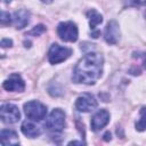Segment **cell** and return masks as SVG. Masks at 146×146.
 I'll use <instances>...</instances> for the list:
<instances>
[{
  "instance_id": "cell-1",
  "label": "cell",
  "mask_w": 146,
  "mask_h": 146,
  "mask_svg": "<svg viewBox=\"0 0 146 146\" xmlns=\"http://www.w3.org/2000/svg\"><path fill=\"white\" fill-rule=\"evenodd\" d=\"M103 66V55L99 52L90 51L80 58L76 63L72 74V81L78 84L92 86L102 76Z\"/></svg>"
},
{
  "instance_id": "cell-2",
  "label": "cell",
  "mask_w": 146,
  "mask_h": 146,
  "mask_svg": "<svg viewBox=\"0 0 146 146\" xmlns=\"http://www.w3.org/2000/svg\"><path fill=\"white\" fill-rule=\"evenodd\" d=\"M44 128L51 133H59L65 128V112L62 108H55L48 115Z\"/></svg>"
},
{
  "instance_id": "cell-3",
  "label": "cell",
  "mask_w": 146,
  "mask_h": 146,
  "mask_svg": "<svg viewBox=\"0 0 146 146\" xmlns=\"http://www.w3.org/2000/svg\"><path fill=\"white\" fill-rule=\"evenodd\" d=\"M24 113L30 120L41 121L47 115V107L38 100H31L24 104Z\"/></svg>"
},
{
  "instance_id": "cell-4",
  "label": "cell",
  "mask_w": 146,
  "mask_h": 146,
  "mask_svg": "<svg viewBox=\"0 0 146 146\" xmlns=\"http://www.w3.org/2000/svg\"><path fill=\"white\" fill-rule=\"evenodd\" d=\"M57 34L65 42H75L79 36V30L76 24L71 21L62 22L57 26Z\"/></svg>"
},
{
  "instance_id": "cell-5",
  "label": "cell",
  "mask_w": 146,
  "mask_h": 146,
  "mask_svg": "<svg viewBox=\"0 0 146 146\" xmlns=\"http://www.w3.org/2000/svg\"><path fill=\"white\" fill-rule=\"evenodd\" d=\"M72 55V49L63 47L58 43H52L48 50V60L50 64L56 65L66 60Z\"/></svg>"
},
{
  "instance_id": "cell-6",
  "label": "cell",
  "mask_w": 146,
  "mask_h": 146,
  "mask_svg": "<svg viewBox=\"0 0 146 146\" xmlns=\"http://www.w3.org/2000/svg\"><path fill=\"white\" fill-rule=\"evenodd\" d=\"M0 117L6 124H14L21 119V112L14 104H2L0 107Z\"/></svg>"
},
{
  "instance_id": "cell-7",
  "label": "cell",
  "mask_w": 146,
  "mask_h": 146,
  "mask_svg": "<svg viewBox=\"0 0 146 146\" xmlns=\"http://www.w3.org/2000/svg\"><path fill=\"white\" fill-rule=\"evenodd\" d=\"M97 106H98L97 100L95 99L94 96H91L89 94H84L82 96H79L75 100V108L82 113L91 112V111L96 110Z\"/></svg>"
},
{
  "instance_id": "cell-8",
  "label": "cell",
  "mask_w": 146,
  "mask_h": 146,
  "mask_svg": "<svg viewBox=\"0 0 146 146\" xmlns=\"http://www.w3.org/2000/svg\"><path fill=\"white\" fill-rule=\"evenodd\" d=\"M2 87L7 91L11 92H22L25 89V82L22 79V76L17 73H13L9 75L8 79H6L2 83Z\"/></svg>"
},
{
  "instance_id": "cell-9",
  "label": "cell",
  "mask_w": 146,
  "mask_h": 146,
  "mask_svg": "<svg viewBox=\"0 0 146 146\" xmlns=\"http://www.w3.org/2000/svg\"><path fill=\"white\" fill-rule=\"evenodd\" d=\"M108 122H110V113L107 112V110L102 108V110H98L91 117L90 128L94 132H97L102 130L104 127H106Z\"/></svg>"
},
{
  "instance_id": "cell-10",
  "label": "cell",
  "mask_w": 146,
  "mask_h": 146,
  "mask_svg": "<svg viewBox=\"0 0 146 146\" xmlns=\"http://www.w3.org/2000/svg\"><path fill=\"white\" fill-rule=\"evenodd\" d=\"M104 39L108 44H116L120 39V26L114 19L110 21L104 31Z\"/></svg>"
},
{
  "instance_id": "cell-11",
  "label": "cell",
  "mask_w": 146,
  "mask_h": 146,
  "mask_svg": "<svg viewBox=\"0 0 146 146\" xmlns=\"http://www.w3.org/2000/svg\"><path fill=\"white\" fill-rule=\"evenodd\" d=\"M21 130H22V132L26 137H30V138L39 137L41 135V132H42L40 125L34 123L33 120H25V121H23V123L21 125Z\"/></svg>"
},
{
  "instance_id": "cell-12",
  "label": "cell",
  "mask_w": 146,
  "mask_h": 146,
  "mask_svg": "<svg viewBox=\"0 0 146 146\" xmlns=\"http://www.w3.org/2000/svg\"><path fill=\"white\" fill-rule=\"evenodd\" d=\"M30 22V13L26 9H19L13 14V23L17 30L24 29Z\"/></svg>"
},
{
  "instance_id": "cell-13",
  "label": "cell",
  "mask_w": 146,
  "mask_h": 146,
  "mask_svg": "<svg viewBox=\"0 0 146 146\" xmlns=\"http://www.w3.org/2000/svg\"><path fill=\"white\" fill-rule=\"evenodd\" d=\"M0 140L2 146L9 145H19L17 133L11 129H3L0 132Z\"/></svg>"
},
{
  "instance_id": "cell-14",
  "label": "cell",
  "mask_w": 146,
  "mask_h": 146,
  "mask_svg": "<svg viewBox=\"0 0 146 146\" xmlns=\"http://www.w3.org/2000/svg\"><path fill=\"white\" fill-rule=\"evenodd\" d=\"M87 16L89 18V26H90L91 31H95L96 26L103 23V16L96 9H90L87 13Z\"/></svg>"
},
{
  "instance_id": "cell-15",
  "label": "cell",
  "mask_w": 146,
  "mask_h": 146,
  "mask_svg": "<svg viewBox=\"0 0 146 146\" xmlns=\"http://www.w3.org/2000/svg\"><path fill=\"white\" fill-rule=\"evenodd\" d=\"M137 131H145L146 130V108H141L140 111V119L135 124Z\"/></svg>"
},
{
  "instance_id": "cell-16",
  "label": "cell",
  "mask_w": 146,
  "mask_h": 146,
  "mask_svg": "<svg viewBox=\"0 0 146 146\" xmlns=\"http://www.w3.org/2000/svg\"><path fill=\"white\" fill-rule=\"evenodd\" d=\"M46 32V26L43 24H38L35 26L32 27V30H30L29 32H26V35H33V36H39L41 34H43Z\"/></svg>"
},
{
  "instance_id": "cell-17",
  "label": "cell",
  "mask_w": 146,
  "mask_h": 146,
  "mask_svg": "<svg viewBox=\"0 0 146 146\" xmlns=\"http://www.w3.org/2000/svg\"><path fill=\"white\" fill-rule=\"evenodd\" d=\"M0 23L2 26L10 25L13 23V15H10L7 11H1V17H0Z\"/></svg>"
},
{
  "instance_id": "cell-18",
  "label": "cell",
  "mask_w": 146,
  "mask_h": 146,
  "mask_svg": "<svg viewBox=\"0 0 146 146\" xmlns=\"http://www.w3.org/2000/svg\"><path fill=\"white\" fill-rule=\"evenodd\" d=\"M122 1L128 6H140L146 3V0H122Z\"/></svg>"
},
{
  "instance_id": "cell-19",
  "label": "cell",
  "mask_w": 146,
  "mask_h": 146,
  "mask_svg": "<svg viewBox=\"0 0 146 146\" xmlns=\"http://www.w3.org/2000/svg\"><path fill=\"white\" fill-rule=\"evenodd\" d=\"M0 46H1L2 48L11 47V46H13V40H11V39H7V38H5V39H2V40H1Z\"/></svg>"
},
{
  "instance_id": "cell-20",
  "label": "cell",
  "mask_w": 146,
  "mask_h": 146,
  "mask_svg": "<svg viewBox=\"0 0 146 146\" xmlns=\"http://www.w3.org/2000/svg\"><path fill=\"white\" fill-rule=\"evenodd\" d=\"M103 139H104L105 141H110V140L112 139V135H111V132H110V131H106V132L103 135Z\"/></svg>"
},
{
  "instance_id": "cell-21",
  "label": "cell",
  "mask_w": 146,
  "mask_h": 146,
  "mask_svg": "<svg viewBox=\"0 0 146 146\" xmlns=\"http://www.w3.org/2000/svg\"><path fill=\"white\" fill-rule=\"evenodd\" d=\"M67 145H86V143L84 141H79V140H72Z\"/></svg>"
},
{
  "instance_id": "cell-22",
  "label": "cell",
  "mask_w": 146,
  "mask_h": 146,
  "mask_svg": "<svg viewBox=\"0 0 146 146\" xmlns=\"http://www.w3.org/2000/svg\"><path fill=\"white\" fill-rule=\"evenodd\" d=\"M99 35H100V31H98V30H95V31H92V32H91V36H92V38H95V39H96V38H98Z\"/></svg>"
},
{
  "instance_id": "cell-23",
  "label": "cell",
  "mask_w": 146,
  "mask_h": 146,
  "mask_svg": "<svg viewBox=\"0 0 146 146\" xmlns=\"http://www.w3.org/2000/svg\"><path fill=\"white\" fill-rule=\"evenodd\" d=\"M40 1H42V2H44V3H50V2H52V0H40Z\"/></svg>"
},
{
  "instance_id": "cell-24",
  "label": "cell",
  "mask_w": 146,
  "mask_h": 146,
  "mask_svg": "<svg viewBox=\"0 0 146 146\" xmlns=\"http://www.w3.org/2000/svg\"><path fill=\"white\" fill-rule=\"evenodd\" d=\"M143 64H144V67L146 68V55H145V58H144V62H143Z\"/></svg>"
}]
</instances>
